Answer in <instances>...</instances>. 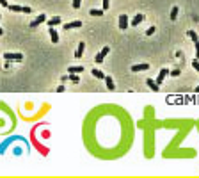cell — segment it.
<instances>
[{
	"label": "cell",
	"mask_w": 199,
	"mask_h": 178,
	"mask_svg": "<svg viewBox=\"0 0 199 178\" xmlns=\"http://www.w3.org/2000/svg\"><path fill=\"white\" fill-rule=\"evenodd\" d=\"M109 52H110V48H109V46H103V48H101V50H100V53H98V55H96V57H94V61H96V62H98V64H100V62H101V61H103V59H105V55H107V53H109Z\"/></svg>",
	"instance_id": "obj_1"
},
{
	"label": "cell",
	"mask_w": 199,
	"mask_h": 178,
	"mask_svg": "<svg viewBox=\"0 0 199 178\" xmlns=\"http://www.w3.org/2000/svg\"><path fill=\"white\" fill-rule=\"evenodd\" d=\"M167 75H169V70H167V68H162V70H160V73H158V77H157V80H155V82H157V84H158V86H160V84H162V82H164V78H165V77H167Z\"/></svg>",
	"instance_id": "obj_2"
},
{
	"label": "cell",
	"mask_w": 199,
	"mask_h": 178,
	"mask_svg": "<svg viewBox=\"0 0 199 178\" xmlns=\"http://www.w3.org/2000/svg\"><path fill=\"white\" fill-rule=\"evenodd\" d=\"M119 29L121 30H126L128 29V16L126 14H121L119 16Z\"/></svg>",
	"instance_id": "obj_3"
},
{
	"label": "cell",
	"mask_w": 199,
	"mask_h": 178,
	"mask_svg": "<svg viewBox=\"0 0 199 178\" xmlns=\"http://www.w3.org/2000/svg\"><path fill=\"white\" fill-rule=\"evenodd\" d=\"M130 70H132L133 73H135V71H146V70H149V64H146V62H142V64H133Z\"/></svg>",
	"instance_id": "obj_4"
},
{
	"label": "cell",
	"mask_w": 199,
	"mask_h": 178,
	"mask_svg": "<svg viewBox=\"0 0 199 178\" xmlns=\"http://www.w3.org/2000/svg\"><path fill=\"white\" fill-rule=\"evenodd\" d=\"M44 21H46V16H44V14H39L36 20L30 21V27H37V25H41V23H44Z\"/></svg>",
	"instance_id": "obj_5"
},
{
	"label": "cell",
	"mask_w": 199,
	"mask_h": 178,
	"mask_svg": "<svg viewBox=\"0 0 199 178\" xmlns=\"http://www.w3.org/2000/svg\"><path fill=\"white\" fill-rule=\"evenodd\" d=\"M4 57H5L7 61H21V59H23L21 53H11V52H9V53H4Z\"/></svg>",
	"instance_id": "obj_6"
},
{
	"label": "cell",
	"mask_w": 199,
	"mask_h": 178,
	"mask_svg": "<svg viewBox=\"0 0 199 178\" xmlns=\"http://www.w3.org/2000/svg\"><path fill=\"white\" fill-rule=\"evenodd\" d=\"M78 27H82V21H80V20H75V21H69V23L64 25L66 30H69V29H78Z\"/></svg>",
	"instance_id": "obj_7"
},
{
	"label": "cell",
	"mask_w": 199,
	"mask_h": 178,
	"mask_svg": "<svg viewBox=\"0 0 199 178\" xmlns=\"http://www.w3.org/2000/svg\"><path fill=\"white\" fill-rule=\"evenodd\" d=\"M103 80L107 82V89H109V91H114V89H116V84H114V78H112V77H107V75H105Z\"/></svg>",
	"instance_id": "obj_8"
},
{
	"label": "cell",
	"mask_w": 199,
	"mask_h": 178,
	"mask_svg": "<svg viewBox=\"0 0 199 178\" xmlns=\"http://www.w3.org/2000/svg\"><path fill=\"white\" fill-rule=\"evenodd\" d=\"M144 18H146V16H144L142 12H139V14H135V16H133V20H132V25H133V27H135V25H139L141 21H144Z\"/></svg>",
	"instance_id": "obj_9"
},
{
	"label": "cell",
	"mask_w": 199,
	"mask_h": 178,
	"mask_svg": "<svg viewBox=\"0 0 199 178\" xmlns=\"http://www.w3.org/2000/svg\"><path fill=\"white\" fill-rule=\"evenodd\" d=\"M50 37H52V43H59V34H57V30H55V27H50Z\"/></svg>",
	"instance_id": "obj_10"
},
{
	"label": "cell",
	"mask_w": 199,
	"mask_h": 178,
	"mask_svg": "<svg viewBox=\"0 0 199 178\" xmlns=\"http://www.w3.org/2000/svg\"><path fill=\"white\" fill-rule=\"evenodd\" d=\"M146 84H148V87H149L151 91H158V87H160V86H158L153 78H146Z\"/></svg>",
	"instance_id": "obj_11"
},
{
	"label": "cell",
	"mask_w": 199,
	"mask_h": 178,
	"mask_svg": "<svg viewBox=\"0 0 199 178\" xmlns=\"http://www.w3.org/2000/svg\"><path fill=\"white\" fill-rule=\"evenodd\" d=\"M84 48H85V43L82 41V43L78 45V48H77V52H75V57H77V59H80V57L84 55Z\"/></svg>",
	"instance_id": "obj_12"
},
{
	"label": "cell",
	"mask_w": 199,
	"mask_h": 178,
	"mask_svg": "<svg viewBox=\"0 0 199 178\" xmlns=\"http://www.w3.org/2000/svg\"><path fill=\"white\" fill-rule=\"evenodd\" d=\"M93 75H94L96 78H100V80H103V78H105V73H103L101 70H98V68H93Z\"/></svg>",
	"instance_id": "obj_13"
},
{
	"label": "cell",
	"mask_w": 199,
	"mask_h": 178,
	"mask_svg": "<svg viewBox=\"0 0 199 178\" xmlns=\"http://www.w3.org/2000/svg\"><path fill=\"white\" fill-rule=\"evenodd\" d=\"M59 23H61V16H53V18L48 20V25H50V27H55V25H59Z\"/></svg>",
	"instance_id": "obj_14"
},
{
	"label": "cell",
	"mask_w": 199,
	"mask_h": 178,
	"mask_svg": "<svg viewBox=\"0 0 199 178\" xmlns=\"http://www.w3.org/2000/svg\"><path fill=\"white\" fill-rule=\"evenodd\" d=\"M7 9L12 11V12H21V5H16V4H9Z\"/></svg>",
	"instance_id": "obj_15"
},
{
	"label": "cell",
	"mask_w": 199,
	"mask_h": 178,
	"mask_svg": "<svg viewBox=\"0 0 199 178\" xmlns=\"http://www.w3.org/2000/svg\"><path fill=\"white\" fill-rule=\"evenodd\" d=\"M68 71L69 73H82L84 71V66H71V68H68Z\"/></svg>",
	"instance_id": "obj_16"
},
{
	"label": "cell",
	"mask_w": 199,
	"mask_h": 178,
	"mask_svg": "<svg viewBox=\"0 0 199 178\" xmlns=\"http://www.w3.org/2000/svg\"><path fill=\"white\" fill-rule=\"evenodd\" d=\"M69 80H71L73 84H78V82H80V78H78V73H69Z\"/></svg>",
	"instance_id": "obj_17"
},
{
	"label": "cell",
	"mask_w": 199,
	"mask_h": 178,
	"mask_svg": "<svg viewBox=\"0 0 199 178\" xmlns=\"http://www.w3.org/2000/svg\"><path fill=\"white\" fill-rule=\"evenodd\" d=\"M187 34H189V37H190V39H192L194 43H196V41H199V36L196 34V32H194V30H189Z\"/></svg>",
	"instance_id": "obj_18"
},
{
	"label": "cell",
	"mask_w": 199,
	"mask_h": 178,
	"mask_svg": "<svg viewBox=\"0 0 199 178\" xmlns=\"http://www.w3.org/2000/svg\"><path fill=\"white\" fill-rule=\"evenodd\" d=\"M93 16H103V9H91L89 11Z\"/></svg>",
	"instance_id": "obj_19"
},
{
	"label": "cell",
	"mask_w": 199,
	"mask_h": 178,
	"mask_svg": "<svg viewBox=\"0 0 199 178\" xmlns=\"http://www.w3.org/2000/svg\"><path fill=\"white\" fill-rule=\"evenodd\" d=\"M178 11H180V9H178L176 5L171 9V20H176V16H178Z\"/></svg>",
	"instance_id": "obj_20"
},
{
	"label": "cell",
	"mask_w": 199,
	"mask_h": 178,
	"mask_svg": "<svg viewBox=\"0 0 199 178\" xmlns=\"http://www.w3.org/2000/svg\"><path fill=\"white\" fill-rule=\"evenodd\" d=\"M155 30H157V27H149V29L146 30V36H153V34H155Z\"/></svg>",
	"instance_id": "obj_21"
},
{
	"label": "cell",
	"mask_w": 199,
	"mask_h": 178,
	"mask_svg": "<svg viewBox=\"0 0 199 178\" xmlns=\"http://www.w3.org/2000/svg\"><path fill=\"white\" fill-rule=\"evenodd\" d=\"M80 4L82 0H73V9H80Z\"/></svg>",
	"instance_id": "obj_22"
},
{
	"label": "cell",
	"mask_w": 199,
	"mask_h": 178,
	"mask_svg": "<svg viewBox=\"0 0 199 178\" xmlns=\"http://www.w3.org/2000/svg\"><path fill=\"white\" fill-rule=\"evenodd\" d=\"M192 66H194V70L199 73V61H198V59H196V61H192Z\"/></svg>",
	"instance_id": "obj_23"
},
{
	"label": "cell",
	"mask_w": 199,
	"mask_h": 178,
	"mask_svg": "<svg viewBox=\"0 0 199 178\" xmlns=\"http://www.w3.org/2000/svg\"><path fill=\"white\" fill-rule=\"evenodd\" d=\"M21 12H27V14H28V12H32V9H30L28 5H25V7H21Z\"/></svg>",
	"instance_id": "obj_24"
},
{
	"label": "cell",
	"mask_w": 199,
	"mask_h": 178,
	"mask_svg": "<svg viewBox=\"0 0 199 178\" xmlns=\"http://www.w3.org/2000/svg\"><path fill=\"white\" fill-rule=\"evenodd\" d=\"M169 75L171 77H178L180 75V70H173V71H169Z\"/></svg>",
	"instance_id": "obj_25"
},
{
	"label": "cell",
	"mask_w": 199,
	"mask_h": 178,
	"mask_svg": "<svg viewBox=\"0 0 199 178\" xmlns=\"http://www.w3.org/2000/svg\"><path fill=\"white\" fill-rule=\"evenodd\" d=\"M109 5H110V0H103V7L101 9L105 11V9H109Z\"/></svg>",
	"instance_id": "obj_26"
},
{
	"label": "cell",
	"mask_w": 199,
	"mask_h": 178,
	"mask_svg": "<svg viewBox=\"0 0 199 178\" xmlns=\"http://www.w3.org/2000/svg\"><path fill=\"white\" fill-rule=\"evenodd\" d=\"M194 45H196V57L199 59V41H196Z\"/></svg>",
	"instance_id": "obj_27"
},
{
	"label": "cell",
	"mask_w": 199,
	"mask_h": 178,
	"mask_svg": "<svg viewBox=\"0 0 199 178\" xmlns=\"http://www.w3.org/2000/svg\"><path fill=\"white\" fill-rule=\"evenodd\" d=\"M0 5H4V7H7L9 4H7V0H0Z\"/></svg>",
	"instance_id": "obj_28"
},
{
	"label": "cell",
	"mask_w": 199,
	"mask_h": 178,
	"mask_svg": "<svg viewBox=\"0 0 199 178\" xmlns=\"http://www.w3.org/2000/svg\"><path fill=\"white\" fill-rule=\"evenodd\" d=\"M2 34H4V29H2V27H0V36H2Z\"/></svg>",
	"instance_id": "obj_29"
},
{
	"label": "cell",
	"mask_w": 199,
	"mask_h": 178,
	"mask_svg": "<svg viewBox=\"0 0 199 178\" xmlns=\"http://www.w3.org/2000/svg\"><path fill=\"white\" fill-rule=\"evenodd\" d=\"M196 93H199V86H198V87H196Z\"/></svg>",
	"instance_id": "obj_30"
}]
</instances>
